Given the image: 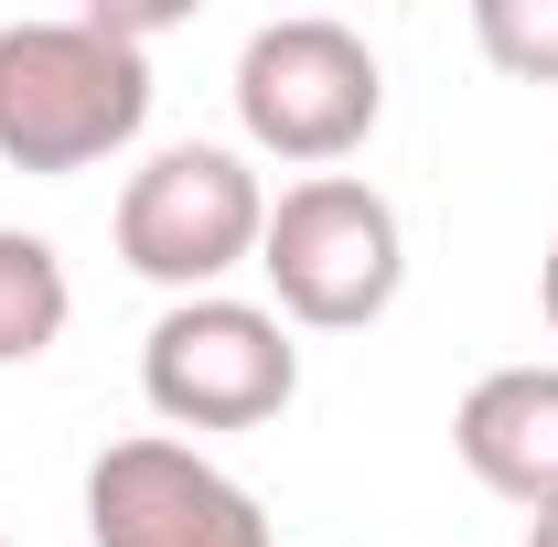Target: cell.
Instances as JSON below:
<instances>
[{
	"label": "cell",
	"mask_w": 558,
	"mask_h": 547,
	"mask_svg": "<svg viewBox=\"0 0 558 547\" xmlns=\"http://www.w3.org/2000/svg\"><path fill=\"white\" fill-rule=\"evenodd\" d=\"M258 269H269L279 323H301V333H365L398 301V279H409V226H398V205L365 172H301L269 205Z\"/></svg>",
	"instance_id": "2"
},
{
	"label": "cell",
	"mask_w": 558,
	"mask_h": 547,
	"mask_svg": "<svg viewBox=\"0 0 558 547\" xmlns=\"http://www.w3.org/2000/svg\"><path fill=\"white\" fill-rule=\"evenodd\" d=\"M387 119V65L376 44L333 22V11H279L247 33L236 54V130L269 161H301V172H333L344 150H365Z\"/></svg>",
	"instance_id": "3"
},
{
	"label": "cell",
	"mask_w": 558,
	"mask_h": 547,
	"mask_svg": "<svg viewBox=\"0 0 558 547\" xmlns=\"http://www.w3.org/2000/svg\"><path fill=\"white\" fill-rule=\"evenodd\" d=\"M473 44L515 86H558V0H473Z\"/></svg>",
	"instance_id": "9"
},
{
	"label": "cell",
	"mask_w": 558,
	"mask_h": 547,
	"mask_svg": "<svg viewBox=\"0 0 558 547\" xmlns=\"http://www.w3.org/2000/svg\"><path fill=\"white\" fill-rule=\"evenodd\" d=\"M0 547H11V537H0Z\"/></svg>",
	"instance_id": "12"
},
{
	"label": "cell",
	"mask_w": 558,
	"mask_h": 547,
	"mask_svg": "<svg viewBox=\"0 0 558 547\" xmlns=\"http://www.w3.org/2000/svg\"><path fill=\"white\" fill-rule=\"evenodd\" d=\"M526 547H558V505H548V515H526Z\"/></svg>",
	"instance_id": "11"
},
{
	"label": "cell",
	"mask_w": 558,
	"mask_h": 547,
	"mask_svg": "<svg viewBox=\"0 0 558 547\" xmlns=\"http://www.w3.org/2000/svg\"><path fill=\"white\" fill-rule=\"evenodd\" d=\"M269 183L226 139H172L119 183V258L172 301H205L226 269H258Z\"/></svg>",
	"instance_id": "4"
},
{
	"label": "cell",
	"mask_w": 558,
	"mask_h": 547,
	"mask_svg": "<svg viewBox=\"0 0 558 547\" xmlns=\"http://www.w3.org/2000/svg\"><path fill=\"white\" fill-rule=\"evenodd\" d=\"M537 312H548V333H558V247L537 258Z\"/></svg>",
	"instance_id": "10"
},
{
	"label": "cell",
	"mask_w": 558,
	"mask_h": 547,
	"mask_svg": "<svg viewBox=\"0 0 558 547\" xmlns=\"http://www.w3.org/2000/svg\"><path fill=\"white\" fill-rule=\"evenodd\" d=\"M65 323H75V279H65V258H54V236L0 226V365L54 354Z\"/></svg>",
	"instance_id": "8"
},
{
	"label": "cell",
	"mask_w": 558,
	"mask_h": 547,
	"mask_svg": "<svg viewBox=\"0 0 558 547\" xmlns=\"http://www.w3.org/2000/svg\"><path fill=\"white\" fill-rule=\"evenodd\" d=\"M86 547H269V515L194 440H108L86 462Z\"/></svg>",
	"instance_id": "6"
},
{
	"label": "cell",
	"mask_w": 558,
	"mask_h": 547,
	"mask_svg": "<svg viewBox=\"0 0 558 547\" xmlns=\"http://www.w3.org/2000/svg\"><path fill=\"white\" fill-rule=\"evenodd\" d=\"M150 130V65L119 11L75 22H0V161L11 172H97Z\"/></svg>",
	"instance_id": "1"
},
{
	"label": "cell",
	"mask_w": 558,
	"mask_h": 547,
	"mask_svg": "<svg viewBox=\"0 0 558 547\" xmlns=\"http://www.w3.org/2000/svg\"><path fill=\"white\" fill-rule=\"evenodd\" d=\"M140 398L161 429H258L301 398V343L269 301H172L150 333H140Z\"/></svg>",
	"instance_id": "5"
},
{
	"label": "cell",
	"mask_w": 558,
	"mask_h": 547,
	"mask_svg": "<svg viewBox=\"0 0 558 547\" xmlns=\"http://www.w3.org/2000/svg\"><path fill=\"white\" fill-rule=\"evenodd\" d=\"M451 451H462V473L484 494L548 515L558 505V365H494V376H473L462 409H451Z\"/></svg>",
	"instance_id": "7"
}]
</instances>
